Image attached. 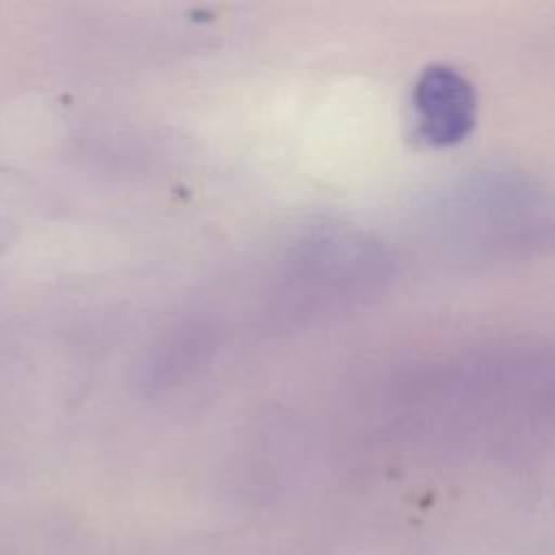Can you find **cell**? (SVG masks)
I'll use <instances>...</instances> for the list:
<instances>
[{"mask_svg":"<svg viewBox=\"0 0 555 555\" xmlns=\"http://www.w3.org/2000/svg\"><path fill=\"white\" fill-rule=\"evenodd\" d=\"M7 243H9V225L7 221L0 219V251L7 247Z\"/></svg>","mask_w":555,"mask_h":555,"instance_id":"cell-2","label":"cell"},{"mask_svg":"<svg viewBox=\"0 0 555 555\" xmlns=\"http://www.w3.org/2000/svg\"><path fill=\"white\" fill-rule=\"evenodd\" d=\"M418 134L431 145L460 141L473 126L475 98L470 85L449 67H431L414 91Z\"/></svg>","mask_w":555,"mask_h":555,"instance_id":"cell-1","label":"cell"}]
</instances>
